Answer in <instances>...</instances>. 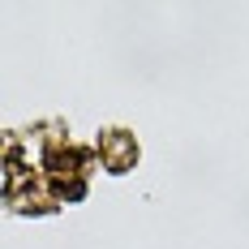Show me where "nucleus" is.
<instances>
[]
</instances>
